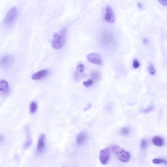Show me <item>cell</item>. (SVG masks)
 <instances>
[{"mask_svg":"<svg viewBox=\"0 0 167 167\" xmlns=\"http://www.w3.org/2000/svg\"><path fill=\"white\" fill-rule=\"evenodd\" d=\"M66 32V29H63L61 30L59 34L55 33L53 34L52 45L54 49H58L63 47L65 41Z\"/></svg>","mask_w":167,"mask_h":167,"instance_id":"6da1fadb","label":"cell"},{"mask_svg":"<svg viewBox=\"0 0 167 167\" xmlns=\"http://www.w3.org/2000/svg\"><path fill=\"white\" fill-rule=\"evenodd\" d=\"M111 149L115 153L118 160L121 162L127 163L129 161L130 155L128 152L126 151L117 145L112 146Z\"/></svg>","mask_w":167,"mask_h":167,"instance_id":"7a4b0ae2","label":"cell"},{"mask_svg":"<svg viewBox=\"0 0 167 167\" xmlns=\"http://www.w3.org/2000/svg\"><path fill=\"white\" fill-rule=\"evenodd\" d=\"M18 15V11L15 7L8 11L4 20V24L6 26H10L15 21Z\"/></svg>","mask_w":167,"mask_h":167,"instance_id":"3957f363","label":"cell"},{"mask_svg":"<svg viewBox=\"0 0 167 167\" xmlns=\"http://www.w3.org/2000/svg\"><path fill=\"white\" fill-rule=\"evenodd\" d=\"M86 59L91 63L99 65H102V61L101 57L97 53H92L88 54L86 57Z\"/></svg>","mask_w":167,"mask_h":167,"instance_id":"277c9868","label":"cell"},{"mask_svg":"<svg viewBox=\"0 0 167 167\" xmlns=\"http://www.w3.org/2000/svg\"><path fill=\"white\" fill-rule=\"evenodd\" d=\"M110 153L108 148H106L100 150L99 154L100 161L102 164L108 163L110 159Z\"/></svg>","mask_w":167,"mask_h":167,"instance_id":"5b68a950","label":"cell"},{"mask_svg":"<svg viewBox=\"0 0 167 167\" xmlns=\"http://www.w3.org/2000/svg\"><path fill=\"white\" fill-rule=\"evenodd\" d=\"M106 21L112 23L115 21V15L111 7L107 5L106 7V13L104 17Z\"/></svg>","mask_w":167,"mask_h":167,"instance_id":"8992f818","label":"cell"},{"mask_svg":"<svg viewBox=\"0 0 167 167\" xmlns=\"http://www.w3.org/2000/svg\"><path fill=\"white\" fill-rule=\"evenodd\" d=\"M13 57L9 55L5 56L0 59V66L3 68H8L13 65Z\"/></svg>","mask_w":167,"mask_h":167,"instance_id":"52a82bcc","label":"cell"},{"mask_svg":"<svg viewBox=\"0 0 167 167\" xmlns=\"http://www.w3.org/2000/svg\"><path fill=\"white\" fill-rule=\"evenodd\" d=\"M46 136L43 134L41 135L38 139L37 151L38 154H41L44 151L45 147Z\"/></svg>","mask_w":167,"mask_h":167,"instance_id":"ba28073f","label":"cell"},{"mask_svg":"<svg viewBox=\"0 0 167 167\" xmlns=\"http://www.w3.org/2000/svg\"><path fill=\"white\" fill-rule=\"evenodd\" d=\"M49 72V70L47 69L39 71L32 75L31 79L35 81L41 79L46 77Z\"/></svg>","mask_w":167,"mask_h":167,"instance_id":"9c48e42d","label":"cell"},{"mask_svg":"<svg viewBox=\"0 0 167 167\" xmlns=\"http://www.w3.org/2000/svg\"><path fill=\"white\" fill-rule=\"evenodd\" d=\"M87 138L86 132H82L77 136L76 139L77 144L79 146H81L85 142Z\"/></svg>","mask_w":167,"mask_h":167,"instance_id":"30bf717a","label":"cell"},{"mask_svg":"<svg viewBox=\"0 0 167 167\" xmlns=\"http://www.w3.org/2000/svg\"><path fill=\"white\" fill-rule=\"evenodd\" d=\"M27 138L24 144V148L25 149H27L31 145L32 140L30 132L29 127L27 126L26 127Z\"/></svg>","mask_w":167,"mask_h":167,"instance_id":"8fae6325","label":"cell"},{"mask_svg":"<svg viewBox=\"0 0 167 167\" xmlns=\"http://www.w3.org/2000/svg\"><path fill=\"white\" fill-rule=\"evenodd\" d=\"M152 142L154 145L158 147H162L164 144V140L161 137L155 136L152 139Z\"/></svg>","mask_w":167,"mask_h":167,"instance_id":"7c38bea8","label":"cell"},{"mask_svg":"<svg viewBox=\"0 0 167 167\" xmlns=\"http://www.w3.org/2000/svg\"><path fill=\"white\" fill-rule=\"evenodd\" d=\"M84 71V65L82 64H79L77 66L75 74L79 77L83 76L84 75L83 74Z\"/></svg>","mask_w":167,"mask_h":167,"instance_id":"4fadbf2b","label":"cell"},{"mask_svg":"<svg viewBox=\"0 0 167 167\" xmlns=\"http://www.w3.org/2000/svg\"><path fill=\"white\" fill-rule=\"evenodd\" d=\"M9 87L8 82L5 81H0V91H5L7 90Z\"/></svg>","mask_w":167,"mask_h":167,"instance_id":"5bb4252c","label":"cell"},{"mask_svg":"<svg viewBox=\"0 0 167 167\" xmlns=\"http://www.w3.org/2000/svg\"><path fill=\"white\" fill-rule=\"evenodd\" d=\"M30 109L31 113L34 114L36 112L38 108L37 104L35 102H33L31 103L30 106Z\"/></svg>","mask_w":167,"mask_h":167,"instance_id":"9a60e30c","label":"cell"},{"mask_svg":"<svg viewBox=\"0 0 167 167\" xmlns=\"http://www.w3.org/2000/svg\"><path fill=\"white\" fill-rule=\"evenodd\" d=\"M91 77L93 81H97L99 79L100 77V74L99 72L94 71L91 73Z\"/></svg>","mask_w":167,"mask_h":167,"instance_id":"2e32d148","label":"cell"},{"mask_svg":"<svg viewBox=\"0 0 167 167\" xmlns=\"http://www.w3.org/2000/svg\"><path fill=\"white\" fill-rule=\"evenodd\" d=\"M148 70L150 74L152 75H154L156 73L155 69L152 62H150L148 65Z\"/></svg>","mask_w":167,"mask_h":167,"instance_id":"e0dca14e","label":"cell"},{"mask_svg":"<svg viewBox=\"0 0 167 167\" xmlns=\"http://www.w3.org/2000/svg\"><path fill=\"white\" fill-rule=\"evenodd\" d=\"M153 163L155 164H160L163 163L167 164L166 160L162 159L155 158L153 160Z\"/></svg>","mask_w":167,"mask_h":167,"instance_id":"ac0fdd59","label":"cell"},{"mask_svg":"<svg viewBox=\"0 0 167 167\" xmlns=\"http://www.w3.org/2000/svg\"><path fill=\"white\" fill-rule=\"evenodd\" d=\"M130 129L129 128L126 127L121 130L120 133L123 136H127L130 134Z\"/></svg>","mask_w":167,"mask_h":167,"instance_id":"d6986e66","label":"cell"},{"mask_svg":"<svg viewBox=\"0 0 167 167\" xmlns=\"http://www.w3.org/2000/svg\"><path fill=\"white\" fill-rule=\"evenodd\" d=\"M94 83V81L92 79H90L88 81H84L83 82V85L86 87H89L92 86Z\"/></svg>","mask_w":167,"mask_h":167,"instance_id":"ffe728a7","label":"cell"},{"mask_svg":"<svg viewBox=\"0 0 167 167\" xmlns=\"http://www.w3.org/2000/svg\"><path fill=\"white\" fill-rule=\"evenodd\" d=\"M148 145V142L146 139H144L141 141V148L142 150H145L147 148Z\"/></svg>","mask_w":167,"mask_h":167,"instance_id":"44dd1931","label":"cell"},{"mask_svg":"<svg viewBox=\"0 0 167 167\" xmlns=\"http://www.w3.org/2000/svg\"><path fill=\"white\" fill-rule=\"evenodd\" d=\"M153 109H154V106H150L147 107V108L143 110L142 112L144 113H148L152 111Z\"/></svg>","mask_w":167,"mask_h":167,"instance_id":"7402d4cb","label":"cell"},{"mask_svg":"<svg viewBox=\"0 0 167 167\" xmlns=\"http://www.w3.org/2000/svg\"><path fill=\"white\" fill-rule=\"evenodd\" d=\"M133 66L135 69L138 68L140 66V64L137 59H134L133 63Z\"/></svg>","mask_w":167,"mask_h":167,"instance_id":"603a6c76","label":"cell"},{"mask_svg":"<svg viewBox=\"0 0 167 167\" xmlns=\"http://www.w3.org/2000/svg\"><path fill=\"white\" fill-rule=\"evenodd\" d=\"M158 1L162 5L166 6L167 5V2L166 0H158Z\"/></svg>","mask_w":167,"mask_h":167,"instance_id":"cb8c5ba5","label":"cell"},{"mask_svg":"<svg viewBox=\"0 0 167 167\" xmlns=\"http://www.w3.org/2000/svg\"><path fill=\"white\" fill-rule=\"evenodd\" d=\"M91 107V105L90 104H89L87 105L85 107V108L84 109V110L86 111L90 109Z\"/></svg>","mask_w":167,"mask_h":167,"instance_id":"d4e9b609","label":"cell"},{"mask_svg":"<svg viewBox=\"0 0 167 167\" xmlns=\"http://www.w3.org/2000/svg\"><path fill=\"white\" fill-rule=\"evenodd\" d=\"M143 43L145 44H147L148 43V40L146 39H144L143 41Z\"/></svg>","mask_w":167,"mask_h":167,"instance_id":"484cf974","label":"cell"},{"mask_svg":"<svg viewBox=\"0 0 167 167\" xmlns=\"http://www.w3.org/2000/svg\"><path fill=\"white\" fill-rule=\"evenodd\" d=\"M138 7L139 9H142L143 8V6L142 4L140 3H138Z\"/></svg>","mask_w":167,"mask_h":167,"instance_id":"4316f807","label":"cell"}]
</instances>
